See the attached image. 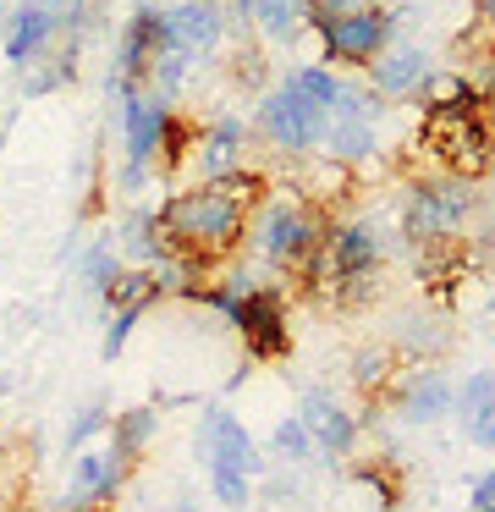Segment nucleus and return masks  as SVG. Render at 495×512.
Segmentation results:
<instances>
[{
  "label": "nucleus",
  "mask_w": 495,
  "mask_h": 512,
  "mask_svg": "<svg viewBox=\"0 0 495 512\" xmlns=\"http://www.w3.org/2000/svg\"><path fill=\"white\" fill-rule=\"evenodd\" d=\"M171 105L149 100L143 89H121V188H143L154 171V160L165 155V133H171Z\"/></svg>",
  "instance_id": "obj_8"
},
{
  "label": "nucleus",
  "mask_w": 495,
  "mask_h": 512,
  "mask_svg": "<svg viewBox=\"0 0 495 512\" xmlns=\"http://www.w3.org/2000/svg\"><path fill=\"white\" fill-rule=\"evenodd\" d=\"M429 78H435V61H429L424 39H391V45L369 61V94H380V100L424 94Z\"/></svg>",
  "instance_id": "obj_12"
},
{
  "label": "nucleus",
  "mask_w": 495,
  "mask_h": 512,
  "mask_svg": "<svg viewBox=\"0 0 495 512\" xmlns=\"http://www.w3.org/2000/svg\"><path fill=\"white\" fill-rule=\"evenodd\" d=\"M352 386L358 391L391 386V353H385V347H358V353H352Z\"/></svg>",
  "instance_id": "obj_23"
},
{
  "label": "nucleus",
  "mask_w": 495,
  "mask_h": 512,
  "mask_svg": "<svg viewBox=\"0 0 495 512\" xmlns=\"http://www.w3.org/2000/svg\"><path fill=\"white\" fill-rule=\"evenodd\" d=\"M110 430V408L99 397H88L83 408L72 413V419H66V452H88V441H94V435H105Z\"/></svg>",
  "instance_id": "obj_22"
},
{
  "label": "nucleus",
  "mask_w": 495,
  "mask_h": 512,
  "mask_svg": "<svg viewBox=\"0 0 495 512\" xmlns=\"http://www.w3.org/2000/svg\"><path fill=\"white\" fill-rule=\"evenodd\" d=\"M61 512H105V507H61Z\"/></svg>",
  "instance_id": "obj_30"
},
{
  "label": "nucleus",
  "mask_w": 495,
  "mask_h": 512,
  "mask_svg": "<svg viewBox=\"0 0 495 512\" xmlns=\"http://www.w3.org/2000/svg\"><path fill=\"white\" fill-rule=\"evenodd\" d=\"M451 402H457V386H451L440 369H418V375H407L402 386H396V408H402L407 424H440L451 413Z\"/></svg>",
  "instance_id": "obj_19"
},
{
  "label": "nucleus",
  "mask_w": 495,
  "mask_h": 512,
  "mask_svg": "<svg viewBox=\"0 0 495 512\" xmlns=\"http://www.w3.org/2000/svg\"><path fill=\"white\" fill-rule=\"evenodd\" d=\"M479 17H484V28L495 34V0H479Z\"/></svg>",
  "instance_id": "obj_28"
},
{
  "label": "nucleus",
  "mask_w": 495,
  "mask_h": 512,
  "mask_svg": "<svg viewBox=\"0 0 495 512\" xmlns=\"http://www.w3.org/2000/svg\"><path fill=\"white\" fill-rule=\"evenodd\" d=\"M160 441V408L154 402H138V408H121L110 413V430H105V452H116L121 463H138L149 446Z\"/></svg>",
  "instance_id": "obj_20"
},
{
  "label": "nucleus",
  "mask_w": 495,
  "mask_h": 512,
  "mask_svg": "<svg viewBox=\"0 0 495 512\" xmlns=\"http://www.w3.org/2000/svg\"><path fill=\"white\" fill-rule=\"evenodd\" d=\"M198 463L209 474V496L220 507L242 512L253 501V479H259V446H253L248 424L226 408V402H209L198 413Z\"/></svg>",
  "instance_id": "obj_3"
},
{
  "label": "nucleus",
  "mask_w": 495,
  "mask_h": 512,
  "mask_svg": "<svg viewBox=\"0 0 495 512\" xmlns=\"http://www.w3.org/2000/svg\"><path fill=\"white\" fill-rule=\"evenodd\" d=\"M237 331L248 358H286L292 353V331H286V298L275 287H248L242 292V309H237Z\"/></svg>",
  "instance_id": "obj_11"
},
{
  "label": "nucleus",
  "mask_w": 495,
  "mask_h": 512,
  "mask_svg": "<svg viewBox=\"0 0 495 512\" xmlns=\"http://www.w3.org/2000/svg\"><path fill=\"white\" fill-rule=\"evenodd\" d=\"M484 116H490V127H495V89H490V105H484Z\"/></svg>",
  "instance_id": "obj_29"
},
{
  "label": "nucleus",
  "mask_w": 495,
  "mask_h": 512,
  "mask_svg": "<svg viewBox=\"0 0 495 512\" xmlns=\"http://www.w3.org/2000/svg\"><path fill=\"white\" fill-rule=\"evenodd\" d=\"M297 424L308 430V441H314V452H325L330 463L336 457H352L358 452V413L352 408H341L330 391H319V386H308L303 391V402H297Z\"/></svg>",
  "instance_id": "obj_13"
},
{
  "label": "nucleus",
  "mask_w": 495,
  "mask_h": 512,
  "mask_svg": "<svg viewBox=\"0 0 495 512\" xmlns=\"http://www.w3.org/2000/svg\"><path fill=\"white\" fill-rule=\"evenodd\" d=\"M264 193L259 171H231L220 182H198V188H182L154 210V226H160V248L165 259L187 265L193 276H204L209 265L231 259L248 237V210Z\"/></svg>",
  "instance_id": "obj_1"
},
{
  "label": "nucleus",
  "mask_w": 495,
  "mask_h": 512,
  "mask_svg": "<svg viewBox=\"0 0 495 512\" xmlns=\"http://www.w3.org/2000/svg\"><path fill=\"white\" fill-rule=\"evenodd\" d=\"M270 452L286 457V463H308V457H314V441H308V430L297 424V413H292V419H281V424L270 430Z\"/></svg>",
  "instance_id": "obj_25"
},
{
  "label": "nucleus",
  "mask_w": 495,
  "mask_h": 512,
  "mask_svg": "<svg viewBox=\"0 0 495 512\" xmlns=\"http://www.w3.org/2000/svg\"><path fill=\"white\" fill-rule=\"evenodd\" d=\"M374 144H380V127L358 122V116H330L325 138H319V149H325L336 166H358V160H369Z\"/></svg>",
  "instance_id": "obj_21"
},
{
  "label": "nucleus",
  "mask_w": 495,
  "mask_h": 512,
  "mask_svg": "<svg viewBox=\"0 0 495 512\" xmlns=\"http://www.w3.org/2000/svg\"><path fill=\"white\" fill-rule=\"evenodd\" d=\"M248 122H237V116H220V122L198 127L193 138V155H198V177L204 182H220L231 177V171H242V160H248Z\"/></svg>",
  "instance_id": "obj_16"
},
{
  "label": "nucleus",
  "mask_w": 495,
  "mask_h": 512,
  "mask_svg": "<svg viewBox=\"0 0 495 512\" xmlns=\"http://www.w3.org/2000/svg\"><path fill=\"white\" fill-rule=\"evenodd\" d=\"M490 177H495V166H490Z\"/></svg>",
  "instance_id": "obj_32"
},
{
  "label": "nucleus",
  "mask_w": 495,
  "mask_h": 512,
  "mask_svg": "<svg viewBox=\"0 0 495 512\" xmlns=\"http://www.w3.org/2000/svg\"><path fill=\"white\" fill-rule=\"evenodd\" d=\"M424 144L451 177H479L495 166V127L484 111H451V116H424Z\"/></svg>",
  "instance_id": "obj_6"
},
{
  "label": "nucleus",
  "mask_w": 495,
  "mask_h": 512,
  "mask_svg": "<svg viewBox=\"0 0 495 512\" xmlns=\"http://www.w3.org/2000/svg\"><path fill=\"white\" fill-rule=\"evenodd\" d=\"M479 512H495V507H479Z\"/></svg>",
  "instance_id": "obj_31"
},
{
  "label": "nucleus",
  "mask_w": 495,
  "mask_h": 512,
  "mask_svg": "<svg viewBox=\"0 0 495 512\" xmlns=\"http://www.w3.org/2000/svg\"><path fill=\"white\" fill-rule=\"evenodd\" d=\"M468 501H473V512H479V507H495V468H484V474L468 485Z\"/></svg>",
  "instance_id": "obj_26"
},
{
  "label": "nucleus",
  "mask_w": 495,
  "mask_h": 512,
  "mask_svg": "<svg viewBox=\"0 0 495 512\" xmlns=\"http://www.w3.org/2000/svg\"><path fill=\"white\" fill-rule=\"evenodd\" d=\"M308 28H314L319 50H325L336 67H369V61L396 39L391 12H385V6H369V12H347V17H319V12H308Z\"/></svg>",
  "instance_id": "obj_9"
},
{
  "label": "nucleus",
  "mask_w": 495,
  "mask_h": 512,
  "mask_svg": "<svg viewBox=\"0 0 495 512\" xmlns=\"http://www.w3.org/2000/svg\"><path fill=\"white\" fill-rule=\"evenodd\" d=\"M253 122H259V138L270 149H281V155H308V149H319L330 116L319 111L303 89H292V83L281 78L270 94H259V116H253Z\"/></svg>",
  "instance_id": "obj_7"
},
{
  "label": "nucleus",
  "mask_w": 495,
  "mask_h": 512,
  "mask_svg": "<svg viewBox=\"0 0 495 512\" xmlns=\"http://www.w3.org/2000/svg\"><path fill=\"white\" fill-rule=\"evenodd\" d=\"M127 474H132V468L121 463L116 452L88 446V452L72 457V474H66L61 507H105V501H116L121 490H127Z\"/></svg>",
  "instance_id": "obj_14"
},
{
  "label": "nucleus",
  "mask_w": 495,
  "mask_h": 512,
  "mask_svg": "<svg viewBox=\"0 0 495 512\" xmlns=\"http://www.w3.org/2000/svg\"><path fill=\"white\" fill-rule=\"evenodd\" d=\"M319 232H325V215L308 199H292V193L270 199L253 221V237H259V254L270 270H303L308 254L319 248Z\"/></svg>",
  "instance_id": "obj_5"
},
{
  "label": "nucleus",
  "mask_w": 495,
  "mask_h": 512,
  "mask_svg": "<svg viewBox=\"0 0 495 512\" xmlns=\"http://www.w3.org/2000/svg\"><path fill=\"white\" fill-rule=\"evenodd\" d=\"M165 45V28H160V6H138V12L127 17V28H121L116 39V94L121 89H143V78H149V61L160 56Z\"/></svg>",
  "instance_id": "obj_15"
},
{
  "label": "nucleus",
  "mask_w": 495,
  "mask_h": 512,
  "mask_svg": "<svg viewBox=\"0 0 495 512\" xmlns=\"http://www.w3.org/2000/svg\"><path fill=\"white\" fill-rule=\"evenodd\" d=\"M385 265V243L363 215H336L319 232V248L308 254V265L297 276L308 281V292H325V298H363L369 281Z\"/></svg>",
  "instance_id": "obj_2"
},
{
  "label": "nucleus",
  "mask_w": 495,
  "mask_h": 512,
  "mask_svg": "<svg viewBox=\"0 0 495 512\" xmlns=\"http://www.w3.org/2000/svg\"><path fill=\"white\" fill-rule=\"evenodd\" d=\"M451 413H457V424H462V441L490 452L495 446V369H473L457 386Z\"/></svg>",
  "instance_id": "obj_17"
},
{
  "label": "nucleus",
  "mask_w": 495,
  "mask_h": 512,
  "mask_svg": "<svg viewBox=\"0 0 495 512\" xmlns=\"http://www.w3.org/2000/svg\"><path fill=\"white\" fill-rule=\"evenodd\" d=\"M473 210H479V182L435 171V177H413L402 193V237L418 248H446L468 232Z\"/></svg>",
  "instance_id": "obj_4"
},
{
  "label": "nucleus",
  "mask_w": 495,
  "mask_h": 512,
  "mask_svg": "<svg viewBox=\"0 0 495 512\" xmlns=\"http://www.w3.org/2000/svg\"><path fill=\"white\" fill-rule=\"evenodd\" d=\"M160 28H165L160 56L171 50V56L198 61L226 39V6H220V0H176V6L160 12Z\"/></svg>",
  "instance_id": "obj_10"
},
{
  "label": "nucleus",
  "mask_w": 495,
  "mask_h": 512,
  "mask_svg": "<svg viewBox=\"0 0 495 512\" xmlns=\"http://www.w3.org/2000/svg\"><path fill=\"white\" fill-rule=\"evenodd\" d=\"M374 0H314L319 17H347V12H369Z\"/></svg>",
  "instance_id": "obj_27"
},
{
  "label": "nucleus",
  "mask_w": 495,
  "mask_h": 512,
  "mask_svg": "<svg viewBox=\"0 0 495 512\" xmlns=\"http://www.w3.org/2000/svg\"><path fill=\"white\" fill-rule=\"evenodd\" d=\"M116 276H121V254H116L110 243H94V248L83 254V281L99 292V298H105V292L116 287Z\"/></svg>",
  "instance_id": "obj_24"
},
{
  "label": "nucleus",
  "mask_w": 495,
  "mask_h": 512,
  "mask_svg": "<svg viewBox=\"0 0 495 512\" xmlns=\"http://www.w3.org/2000/svg\"><path fill=\"white\" fill-rule=\"evenodd\" d=\"M55 28H61V12L55 6H44V0H28V6H17L6 23V56L17 61V67H33V61L50 50Z\"/></svg>",
  "instance_id": "obj_18"
}]
</instances>
